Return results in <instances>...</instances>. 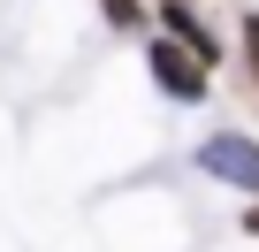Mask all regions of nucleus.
Returning <instances> with one entry per match:
<instances>
[{
  "mask_svg": "<svg viewBox=\"0 0 259 252\" xmlns=\"http://www.w3.org/2000/svg\"><path fill=\"white\" fill-rule=\"evenodd\" d=\"M160 31H168V39H176L183 54H198L206 69L221 61V39H213V31L198 23V8H191V0H160Z\"/></svg>",
  "mask_w": 259,
  "mask_h": 252,
  "instance_id": "obj_3",
  "label": "nucleus"
},
{
  "mask_svg": "<svg viewBox=\"0 0 259 252\" xmlns=\"http://www.w3.org/2000/svg\"><path fill=\"white\" fill-rule=\"evenodd\" d=\"M244 69H251V84H259V16H244Z\"/></svg>",
  "mask_w": 259,
  "mask_h": 252,
  "instance_id": "obj_5",
  "label": "nucleus"
},
{
  "mask_svg": "<svg viewBox=\"0 0 259 252\" xmlns=\"http://www.w3.org/2000/svg\"><path fill=\"white\" fill-rule=\"evenodd\" d=\"M198 168H206L213 184H229V191H251V199H259V146H251V138H236V130L206 138V146H198Z\"/></svg>",
  "mask_w": 259,
  "mask_h": 252,
  "instance_id": "obj_1",
  "label": "nucleus"
},
{
  "mask_svg": "<svg viewBox=\"0 0 259 252\" xmlns=\"http://www.w3.org/2000/svg\"><path fill=\"white\" fill-rule=\"evenodd\" d=\"M145 69H153V84H160L168 99H206V61H198V54H183L168 31L145 46Z\"/></svg>",
  "mask_w": 259,
  "mask_h": 252,
  "instance_id": "obj_2",
  "label": "nucleus"
},
{
  "mask_svg": "<svg viewBox=\"0 0 259 252\" xmlns=\"http://www.w3.org/2000/svg\"><path fill=\"white\" fill-rule=\"evenodd\" d=\"M99 16H107L114 31H138V23H145V8H138V0H99Z\"/></svg>",
  "mask_w": 259,
  "mask_h": 252,
  "instance_id": "obj_4",
  "label": "nucleus"
},
{
  "mask_svg": "<svg viewBox=\"0 0 259 252\" xmlns=\"http://www.w3.org/2000/svg\"><path fill=\"white\" fill-rule=\"evenodd\" d=\"M244 229H251V237H259V206H251V214H244Z\"/></svg>",
  "mask_w": 259,
  "mask_h": 252,
  "instance_id": "obj_6",
  "label": "nucleus"
}]
</instances>
